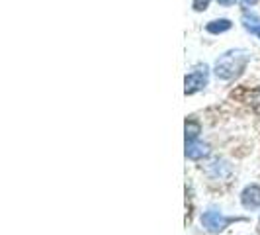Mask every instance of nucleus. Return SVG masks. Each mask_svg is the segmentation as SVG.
Returning a JSON list of instances; mask_svg holds the SVG:
<instances>
[{
	"mask_svg": "<svg viewBox=\"0 0 260 235\" xmlns=\"http://www.w3.org/2000/svg\"><path fill=\"white\" fill-rule=\"evenodd\" d=\"M209 2H211V0H194V4H192V6H194V10H196V12H201V10H205V8H207V4H209Z\"/></svg>",
	"mask_w": 260,
	"mask_h": 235,
	"instance_id": "nucleus-9",
	"label": "nucleus"
},
{
	"mask_svg": "<svg viewBox=\"0 0 260 235\" xmlns=\"http://www.w3.org/2000/svg\"><path fill=\"white\" fill-rule=\"evenodd\" d=\"M235 0H219V4H223V6H229V4H233Z\"/></svg>",
	"mask_w": 260,
	"mask_h": 235,
	"instance_id": "nucleus-11",
	"label": "nucleus"
},
{
	"mask_svg": "<svg viewBox=\"0 0 260 235\" xmlns=\"http://www.w3.org/2000/svg\"><path fill=\"white\" fill-rule=\"evenodd\" d=\"M250 61V53L246 49H231L225 51L223 55L217 57L213 65V73L219 80H231L237 77L240 71L246 67V63Z\"/></svg>",
	"mask_w": 260,
	"mask_h": 235,
	"instance_id": "nucleus-1",
	"label": "nucleus"
},
{
	"mask_svg": "<svg viewBox=\"0 0 260 235\" xmlns=\"http://www.w3.org/2000/svg\"><path fill=\"white\" fill-rule=\"evenodd\" d=\"M240 204L244 210H258L260 208V186L258 184H248L240 192Z\"/></svg>",
	"mask_w": 260,
	"mask_h": 235,
	"instance_id": "nucleus-4",
	"label": "nucleus"
},
{
	"mask_svg": "<svg viewBox=\"0 0 260 235\" xmlns=\"http://www.w3.org/2000/svg\"><path fill=\"white\" fill-rule=\"evenodd\" d=\"M200 136V126L196 122H186V141H194Z\"/></svg>",
	"mask_w": 260,
	"mask_h": 235,
	"instance_id": "nucleus-8",
	"label": "nucleus"
},
{
	"mask_svg": "<svg viewBox=\"0 0 260 235\" xmlns=\"http://www.w3.org/2000/svg\"><path fill=\"white\" fill-rule=\"evenodd\" d=\"M231 221H235V217H227L223 212L215 210V208H209L207 212L201 214V225L209 233H221Z\"/></svg>",
	"mask_w": 260,
	"mask_h": 235,
	"instance_id": "nucleus-2",
	"label": "nucleus"
},
{
	"mask_svg": "<svg viewBox=\"0 0 260 235\" xmlns=\"http://www.w3.org/2000/svg\"><path fill=\"white\" fill-rule=\"evenodd\" d=\"M184 84H186V88H184L186 94H196L198 90H201L207 84V67L203 65V67H196L194 71H190L186 75Z\"/></svg>",
	"mask_w": 260,
	"mask_h": 235,
	"instance_id": "nucleus-3",
	"label": "nucleus"
},
{
	"mask_svg": "<svg viewBox=\"0 0 260 235\" xmlns=\"http://www.w3.org/2000/svg\"><path fill=\"white\" fill-rule=\"evenodd\" d=\"M231 28H233V24H231V20H227V18L213 20V22H209V24L205 26V30H207L209 34H213V36L225 34V32H229Z\"/></svg>",
	"mask_w": 260,
	"mask_h": 235,
	"instance_id": "nucleus-7",
	"label": "nucleus"
},
{
	"mask_svg": "<svg viewBox=\"0 0 260 235\" xmlns=\"http://www.w3.org/2000/svg\"><path fill=\"white\" fill-rule=\"evenodd\" d=\"M209 155V145L203 143L200 139H194V141H186V157L192 159V161H200L203 157Z\"/></svg>",
	"mask_w": 260,
	"mask_h": 235,
	"instance_id": "nucleus-5",
	"label": "nucleus"
},
{
	"mask_svg": "<svg viewBox=\"0 0 260 235\" xmlns=\"http://www.w3.org/2000/svg\"><path fill=\"white\" fill-rule=\"evenodd\" d=\"M240 22H242V26H244L246 32H250L252 36H256L260 39V18L254 12H242Z\"/></svg>",
	"mask_w": 260,
	"mask_h": 235,
	"instance_id": "nucleus-6",
	"label": "nucleus"
},
{
	"mask_svg": "<svg viewBox=\"0 0 260 235\" xmlns=\"http://www.w3.org/2000/svg\"><path fill=\"white\" fill-rule=\"evenodd\" d=\"M239 2L242 4V6H244V8H248V6H254L258 0H239Z\"/></svg>",
	"mask_w": 260,
	"mask_h": 235,
	"instance_id": "nucleus-10",
	"label": "nucleus"
}]
</instances>
